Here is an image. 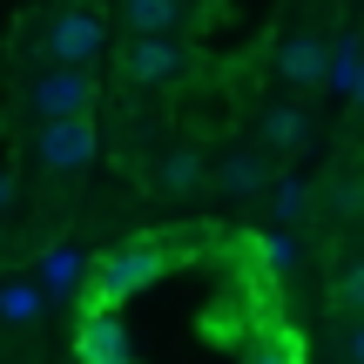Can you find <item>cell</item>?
<instances>
[{"instance_id": "cell-1", "label": "cell", "mask_w": 364, "mask_h": 364, "mask_svg": "<svg viewBox=\"0 0 364 364\" xmlns=\"http://www.w3.org/2000/svg\"><path fill=\"white\" fill-rule=\"evenodd\" d=\"M108 54V21L95 7H61L41 21V61L54 68H95Z\"/></svg>"}, {"instance_id": "cell-2", "label": "cell", "mask_w": 364, "mask_h": 364, "mask_svg": "<svg viewBox=\"0 0 364 364\" xmlns=\"http://www.w3.org/2000/svg\"><path fill=\"white\" fill-rule=\"evenodd\" d=\"M162 277V250L156 243H122L95 263V304H129L142 284Z\"/></svg>"}, {"instance_id": "cell-3", "label": "cell", "mask_w": 364, "mask_h": 364, "mask_svg": "<svg viewBox=\"0 0 364 364\" xmlns=\"http://www.w3.org/2000/svg\"><path fill=\"white\" fill-rule=\"evenodd\" d=\"M27 102H34V122H61V115H95V75L88 68H54L27 81Z\"/></svg>"}, {"instance_id": "cell-4", "label": "cell", "mask_w": 364, "mask_h": 364, "mask_svg": "<svg viewBox=\"0 0 364 364\" xmlns=\"http://www.w3.org/2000/svg\"><path fill=\"white\" fill-rule=\"evenodd\" d=\"M34 156H41V169H54V176H81L95 162V115L41 122L34 129Z\"/></svg>"}, {"instance_id": "cell-5", "label": "cell", "mask_w": 364, "mask_h": 364, "mask_svg": "<svg viewBox=\"0 0 364 364\" xmlns=\"http://www.w3.org/2000/svg\"><path fill=\"white\" fill-rule=\"evenodd\" d=\"M176 75H182L176 34H129V48H122V81L129 88H162Z\"/></svg>"}, {"instance_id": "cell-6", "label": "cell", "mask_w": 364, "mask_h": 364, "mask_svg": "<svg viewBox=\"0 0 364 364\" xmlns=\"http://www.w3.org/2000/svg\"><path fill=\"white\" fill-rule=\"evenodd\" d=\"M324 68H331L324 34H284V41H277V81H284V88L317 95V88H324Z\"/></svg>"}, {"instance_id": "cell-7", "label": "cell", "mask_w": 364, "mask_h": 364, "mask_svg": "<svg viewBox=\"0 0 364 364\" xmlns=\"http://www.w3.org/2000/svg\"><path fill=\"white\" fill-rule=\"evenodd\" d=\"M75 351H81V364H129V324H122L115 304H95V311L81 317Z\"/></svg>"}, {"instance_id": "cell-8", "label": "cell", "mask_w": 364, "mask_h": 364, "mask_svg": "<svg viewBox=\"0 0 364 364\" xmlns=\"http://www.w3.org/2000/svg\"><path fill=\"white\" fill-rule=\"evenodd\" d=\"M257 135H263V149H277V156H304V149H311V115H304L297 102H277V108H263Z\"/></svg>"}, {"instance_id": "cell-9", "label": "cell", "mask_w": 364, "mask_h": 364, "mask_svg": "<svg viewBox=\"0 0 364 364\" xmlns=\"http://www.w3.org/2000/svg\"><path fill=\"white\" fill-rule=\"evenodd\" d=\"M209 182H216V196H263L270 162H263L257 149H236V156H223L216 169H209Z\"/></svg>"}, {"instance_id": "cell-10", "label": "cell", "mask_w": 364, "mask_h": 364, "mask_svg": "<svg viewBox=\"0 0 364 364\" xmlns=\"http://www.w3.org/2000/svg\"><path fill=\"white\" fill-rule=\"evenodd\" d=\"M203 182H209V162L196 156V142H176L169 156H162V169H156L162 196H189V189H203Z\"/></svg>"}, {"instance_id": "cell-11", "label": "cell", "mask_w": 364, "mask_h": 364, "mask_svg": "<svg viewBox=\"0 0 364 364\" xmlns=\"http://www.w3.org/2000/svg\"><path fill=\"white\" fill-rule=\"evenodd\" d=\"M263 196H270V216L277 223H304V216H311V203H317V189L304 176H270V182H263Z\"/></svg>"}, {"instance_id": "cell-12", "label": "cell", "mask_w": 364, "mask_h": 364, "mask_svg": "<svg viewBox=\"0 0 364 364\" xmlns=\"http://www.w3.org/2000/svg\"><path fill=\"white\" fill-rule=\"evenodd\" d=\"M182 0H122V27L129 34H176Z\"/></svg>"}, {"instance_id": "cell-13", "label": "cell", "mask_w": 364, "mask_h": 364, "mask_svg": "<svg viewBox=\"0 0 364 364\" xmlns=\"http://www.w3.org/2000/svg\"><path fill=\"white\" fill-rule=\"evenodd\" d=\"M0 317H14V324H21V317H41V290L34 284H7L0 290Z\"/></svg>"}, {"instance_id": "cell-14", "label": "cell", "mask_w": 364, "mask_h": 364, "mask_svg": "<svg viewBox=\"0 0 364 364\" xmlns=\"http://www.w3.org/2000/svg\"><path fill=\"white\" fill-rule=\"evenodd\" d=\"M263 263H270L277 277H290V270H297V263H304V250L290 243V236H263Z\"/></svg>"}, {"instance_id": "cell-15", "label": "cell", "mask_w": 364, "mask_h": 364, "mask_svg": "<svg viewBox=\"0 0 364 364\" xmlns=\"http://www.w3.org/2000/svg\"><path fill=\"white\" fill-rule=\"evenodd\" d=\"M304 358V344L290 338V331H277V338H263V351H257V364H297Z\"/></svg>"}, {"instance_id": "cell-16", "label": "cell", "mask_w": 364, "mask_h": 364, "mask_svg": "<svg viewBox=\"0 0 364 364\" xmlns=\"http://www.w3.org/2000/svg\"><path fill=\"white\" fill-rule=\"evenodd\" d=\"M338 304H344V311H364V263L338 277Z\"/></svg>"}, {"instance_id": "cell-17", "label": "cell", "mask_w": 364, "mask_h": 364, "mask_svg": "<svg viewBox=\"0 0 364 364\" xmlns=\"http://www.w3.org/2000/svg\"><path fill=\"white\" fill-rule=\"evenodd\" d=\"M344 95H351V108H364V54H358V75H351V88H344Z\"/></svg>"}, {"instance_id": "cell-18", "label": "cell", "mask_w": 364, "mask_h": 364, "mask_svg": "<svg viewBox=\"0 0 364 364\" xmlns=\"http://www.w3.org/2000/svg\"><path fill=\"white\" fill-rule=\"evenodd\" d=\"M351 364H364V324L351 331Z\"/></svg>"}, {"instance_id": "cell-19", "label": "cell", "mask_w": 364, "mask_h": 364, "mask_svg": "<svg viewBox=\"0 0 364 364\" xmlns=\"http://www.w3.org/2000/svg\"><path fill=\"white\" fill-rule=\"evenodd\" d=\"M7 189H14V182H7V169H0V209H7Z\"/></svg>"}, {"instance_id": "cell-20", "label": "cell", "mask_w": 364, "mask_h": 364, "mask_svg": "<svg viewBox=\"0 0 364 364\" xmlns=\"http://www.w3.org/2000/svg\"><path fill=\"white\" fill-rule=\"evenodd\" d=\"M129 364H135V358H129Z\"/></svg>"}]
</instances>
